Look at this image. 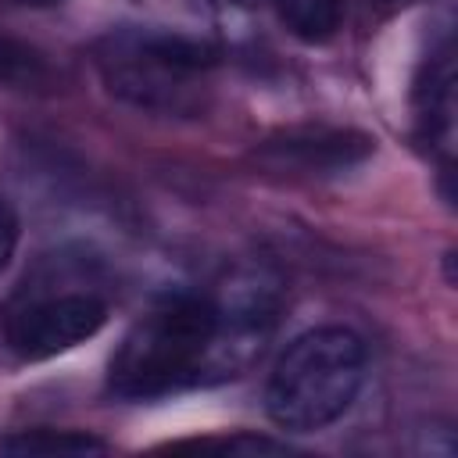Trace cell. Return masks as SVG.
Wrapping results in <instances>:
<instances>
[{
  "label": "cell",
  "instance_id": "4fadbf2b",
  "mask_svg": "<svg viewBox=\"0 0 458 458\" xmlns=\"http://www.w3.org/2000/svg\"><path fill=\"white\" fill-rule=\"evenodd\" d=\"M394 4H404V0H394Z\"/></svg>",
  "mask_w": 458,
  "mask_h": 458
},
{
  "label": "cell",
  "instance_id": "5b68a950",
  "mask_svg": "<svg viewBox=\"0 0 458 458\" xmlns=\"http://www.w3.org/2000/svg\"><path fill=\"white\" fill-rule=\"evenodd\" d=\"M208 297L215 308V383H222L250 369L272 340L283 311V283L268 268L247 265L229 272Z\"/></svg>",
  "mask_w": 458,
  "mask_h": 458
},
{
  "label": "cell",
  "instance_id": "3957f363",
  "mask_svg": "<svg viewBox=\"0 0 458 458\" xmlns=\"http://www.w3.org/2000/svg\"><path fill=\"white\" fill-rule=\"evenodd\" d=\"M365 383V344L344 326L301 333L276 361L265 411L279 429L315 433L347 415Z\"/></svg>",
  "mask_w": 458,
  "mask_h": 458
},
{
  "label": "cell",
  "instance_id": "52a82bcc",
  "mask_svg": "<svg viewBox=\"0 0 458 458\" xmlns=\"http://www.w3.org/2000/svg\"><path fill=\"white\" fill-rule=\"evenodd\" d=\"M279 21L304 43H326L344 29L347 0H272Z\"/></svg>",
  "mask_w": 458,
  "mask_h": 458
},
{
  "label": "cell",
  "instance_id": "30bf717a",
  "mask_svg": "<svg viewBox=\"0 0 458 458\" xmlns=\"http://www.w3.org/2000/svg\"><path fill=\"white\" fill-rule=\"evenodd\" d=\"M14 247H18V215H14V208L0 197V272H4L7 261L14 258Z\"/></svg>",
  "mask_w": 458,
  "mask_h": 458
},
{
  "label": "cell",
  "instance_id": "8fae6325",
  "mask_svg": "<svg viewBox=\"0 0 458 458\" xmlns=\"http://www.w3.org/2000/svg\"><path fill=\"white\" fill-rule=\"evenodd\" d=\"M18 4H32V7H47V4H61V0H18Z\"/></svg>",
  "mask_w": 458,
  "mask_h": 458
},
{
  "label": "cell",
  "instance_id": "7c38bea8",
  "mask_svg": "<svg viewBox=\"0 0 458 458\" xmlns=\"http://www.w3.org/2000/svg\"><path fill=\"white\" fill-rule=\"evenodd\" d=\"M218 4H236V7H247V4H254V0H218Z\"/></svg>",
  "mask_w": 458,
  "mask_h": 458
},
{
  "label": "cell",
  "instance_id": "8992f818",
  "mask_svg": "<svg viewBox=\"0 0 458 458\" xmlns=\"http://www.w3.org/2000/svg\"><path fill=\"white\" fill-rule=\"evenodd\" d=\"M419 100V125L422 136L444 154V161H451L454 150V50L451 39H444V47H437L426 61V79L415 89Z\"/></svg>",
  "mask_w": 458,
  "mask_h": 458
},
{
  "label": "cell",
  "instance_id": "9c48e42d",
  "mask_svg": "<svg viewBox=\"0 0 458 458\" xmlns=\"http://www.w3.org/2000/svg\"><path fill=\"white\" fill-rule=\"evenodd\" d=\"M47 61L29 43L0 32V82L4 86H43L47 82Z\"/></svg>",
  "mask_w": 458,
  "mask_h": 458
},
{
  "label": "cell",
  "instance_id": "6da1fadb",
  "mask_svg": "<svg viewBox=\"0 0 458 458\" xmlns=\"http://www.w3.org/2000/svg\"><path fill=\"white\" fill-rule=\"evenodd\" d=\"M215 383V308L208 293H179L140 315L107 365V390L154 401Z\"/></svg>",
  "mask_w": 458,
  "mask_h": 458
},
{
  "label": "cell",
  "instance_id": "7a4b0ae2",
  "mask_svg": "<svg viewBox=\"0 0 458 458\" xmlns=\"http://www.w3.org/2000/svg\"><path fill=\"white\" fill-rule=\"evenodd\" d=\"M104 86L132 107L190 114L204 104L215 50L186 32L125 25L97 43Z\"/></svg>",
  "mask_w": 458,
  "mask_h": 458
},
{
  "label": "cell",
  "instance_id": "ba28073f",
  "mask_svg": "<svg viewBox=\"0 0 458 458\" xmlns=\"http://www.w3.org/2000/svg\"><path fill=\"white\" fill-rule=\"evenodd\" d=\"M4 454H93L107 451V444L82 429H18L0 437Z\"/></svg>",
  "mask_w": 458,
  "mask_h": 458
},
{
  "label": "cell",
  "instance_id": "277c9868",
  "mask_svg": "<svg viewBox=\"0 0 458 458\" xmlns=\"http://www.w3.org/2000/svg\"><path fill=\"white\" fill-rule=\"evenodd\" d=\"M107 322V301L89 286H32L18 293L4 311V340L21 361L57 358Z\"/></svg>",
  "mask_w": 458,
  "mask_h": 458
}]
</instances>
